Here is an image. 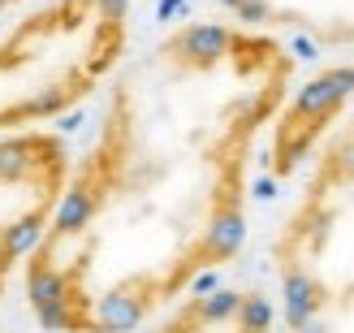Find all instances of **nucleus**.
Wrapping results in <instances>:
<instances>
[{
	"instance_id": "nucleus-1",
	"label": "nucleus",
	"mask_w": 354,
	"mask_h": 333,
	"mask_svg": "<svg viewBox=\"0 0 354 333\" xmlns=\"http://www.w3.org/2000/svg\"><path fill=\"white\" fill-rule=\"evenodd\" d=\"M294 57L272 35L186 22L113 82L100 130L22 264L48 333H134L246 242V165Z\"/></svg>"
},
{
	"instance_id": "nucleus-2",
	"label": "nucleus",
	"mask_w": 354,
	"mask_h": 333,
	"mask_svg": "<svg viewBox=\"0 0 354 333\" xmlns=\"http://www.w3.org/2000/svg\"><path fill=\"white\" fill-rule=\"evenodd\" d=\"M130 0H39L0 26V134L74 113L126 52Z\"/></svg>"
},
{
	"instance_id": "nucleus-3",
	"label": "nucleus",
	"mask_w": 354,
	"mask_h": 333,
	"mask_svg": "<svg viewBox=\"0 0 354 333\" xmlns=\"http://www.w3.org/2000/svg\"><path fill=\"white\" fill-rule=\"evenodd\" d=\"M74 156L57 130L0 134V299L30 260L69 186Z\"/></svg>"
},
{
	"instance_id": "nucleus-4",
	"label": "nucleus",
	"mask_w": 354,
	"mask_h": 333,
	"mask_svg": "<svg viewBox=\"0 0 354 333\" xmlns=\"http://www.w3.org/2000/svg\"><path fill=\"white\" fill-rule=\"evenodd\" d=\"M26 5H35V0H0V26H5V17H9V13H22Z\"/></svg>"
}]
</instances>
